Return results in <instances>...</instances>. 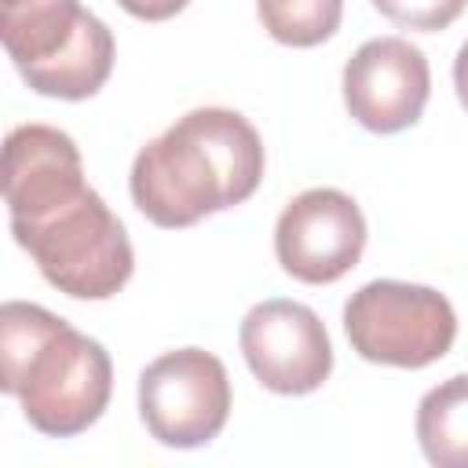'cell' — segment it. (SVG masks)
Segmentation results:
<instances>
[{
    "label": "cell",
    "mask_w": 468,
    "mask_h": 468,
    "mask_svg": "<svg viewBox=\"0 0 468 468\" xmlns=\"http://www.w3.org/2000/svg\"><path fill=\"white\" fill-rule=\"evenodd\" d=\"M260 179V132L238 110L201 106L135 154L128 186L135 208L150 223L179 230L249 201Z\"/></svg>",
    "instance_id": "7a4b0ae2"
},
{
    "label": "cell",
    "mask_w": 468,
    "mask_h": 468,
    "mask_svg": "<svg viewBox=\"0 0 468 468\" xmlns=\"http://www.w3.org/2000/svg\"><path fill=\"white\" fill-rule=\"evenodd\" d=\"M453 88H457L461 106L468 110V40L461 44V51H457V58H453Z\"/></svg>",
    "instance_id": "5bb4252c"
},
{
    "label": "cell",
    "mask_w": 468,
    "mask_h": 468,
    "mask_svg": "<svg viewBox=\"0 0 468 468\" xmlns=\"http://www.w3.org/2000/svg\"><path fill=\"white\" fill-rule=\"evenodd\" d=\"M388 22L417 33H439L461 18L468 0H369Z\"/></svg>",
    "instance_id": "7c38bea8"
},
{
    "label": "cell",
    "mask_w": 468,
    "mask_h": 468,
    "mask_svg": "<svg viewBox=\"0 0 468 468\" xmlns=\"http://www.w3.org/2000/svg\"><path fill=\"white\" fill-rule=\"evenodd\" d=\"M263 29L289 48H314L340 29L344 0H256Z\"/></svg>",
    "instance_id": "8fae6325"
},
{
    "label": "cell",
    "mask_w": 468,
    "mask_h": 468,
    "mask_svg": "<svg viewBox=\"0 0 468 468\" xmlns=\"http://www.w3.org/2000/svg\"><path fill=\"white\" fill-rule=\"evenodd\" d=\"M128 15H135V18H143V22H165V18H172V15H179L190 0H117Z\"/></svg>",
    "instance_id": "4fadbf2b"
},
{
    "label": "cell",
    "mask_w": 468,
    "mask_h": 468,
    "mask_svg": "<svg viewBox=\"0 0 468 468\" xmlns=\"http://www.w3.org/2000/svg\"><path fill=\"white\" fill-rule=\"evenodd\" d=\"M252 377L274 395H311L333 373V344L322 318L296 300L256 303L238 329Z\"/></svg>",
    "instance_id": "ba28073f"
},
{
    "label": "cell",
    "mask_w": 468,
    "mask_h": 468,
    "mask_svg": "<svg viewBox=\"0 0 468 468\" xmlns=\"http://www.w3.org/2000/svg\"><path fill=\"white\" fill-rule=\"evenodd\" d=\"M0 388L18 399L40 435L69 439L110 406L113 362L99 340L48 307L7 300L0 307Z\"/></svg>",
    "instance_id": "3957f363"
},
{
    "label": "cell",
    "mask_w": 468,
    "mask_h": 468,
    "mask_svg": "<svg viewBox=\"0 0 468 468\" xmlns=\"http://www.w3.org/2000/svg\"><path fill=\"white\" fill-rule=\"evenodd\" d=\"M0 4H22V0H0Z\"/></svg>",
    "instance_id": "9a60e30c"
},
{
    "label": "cell",
    "mask_w": 468,
    "mask_h": 468,
    "mask_svg": "<svg viewBox=\"0 0 468 468\" xmlns=\"http://www.w3.org/2000/svg\"><path fill=\"white\" fill-rule=\"evenodd\" d=\"M366 249V216L351 194L311 186L296 194L274 223V256L303 285L340 282Z\"/></svg>",
    "instance_id": "52a82bcc"
},
{
    "label": "cell",
    "mask_w": 468,
    "mask_h": 468,
    "mask_svg": "<svg viewBox=\"0 0 468 468\" xmlns=\"http://www.w3.org/2000/svg\"><path fill=\"white\" fill-rule=\"evenodd\" d=\"M0 37L22 80L51 99H91L113 69V33L80 0L0 4Z\"/></svg>",
    "instance_id": "277c9868"
},
{
    "label": "cell",
    "mask_w": 468,
    "mask_h": 468,
    "mask_svg": "<svg viewBox=\"0 0 468 468\" xmlns=\"http://www.w3.org/2000/svg\"><path fill=\"white\" fill-rule=\"evenodd\" d=\"M428 95V58L402 37L366 40L344 66V106L366 132L391 135L417 124Z\"/></svg>",
    "instance_id": "9c48e42d"
},
{
    "label": "cell",
    "mask_w": 468,
    "mask_h": 468,
    "mask_svg": "<svg viewBox=\"0 0 468 468\" xmlns=\"http://www.w3.org/2000/svg\"><path fill=\"white\" fill-rule=\"evenodd\" d=\"M417 442L439 468H468V373L435 384L417 406Z\"/></svg>",
    "instance_id": "30bf717a"
},
{
    "label": "cell",
    "mask_w": 468,
    "mask_h": 468,
    "mask_svg": "<svg viewBox=\"0 0 468 468\" xmlns=\"http://www.w3.org/2000/svg\"><path fill=\"white\" fill-rule=\"evenodd\" d=\"M4 201L15 241L73 300L117 296L135 252L124 223L84 183L77 143L51 124H18L4 139Z\"/></svg>",
    "instance_id": "6da1fadb"
},
{
    "label": "cell",
    "mask_w": 468,
    "mask_h": 468,
    "mask_svg": "<svg viewBox=\"0 0 468 468\" xmlns=\"http://www.w3.org/2000/svg\"><path fill=\"white\" fill-rule=\"evenodd\" d=\"M139 417L161 446L212 442L230 417L227 366L201 347L165 351L139 373Z\"/></svg>",
    "instance_id": "8992f818"
},
{
    "label": "cell",
    "mask_w": 468,
    "mask_h": 468,
    "mask_svg": "<svg viewBox=\"0 0 468 468\" xmlns=\"http://www.w3.org/2000/svg\"><path fill=\"white\" fill-rule=\"evenodd\" d=\"M344 333L366 362L424 369L453 347L457 314L431 285L380 278L351 292L344 303Z\"/></svg>",
    "instance_id": "5b68a950"
}]
</instances>
